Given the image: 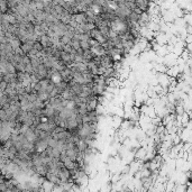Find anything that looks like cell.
Here are the masks:
<instances>
[{"instance_id":"1","label":"cell","mask_w":192,"mask_h":192,"mask_svg":"<svg viewBox=\"0 0 192 192\" xmlns=\"http://www.w3.org/2000/svg\"><path fill=\"white\" fill-rule=\"evenodd\" d=\"M81 47L83 50H91V45L89 41H81Z\"/></svg>"}]
</instances>
